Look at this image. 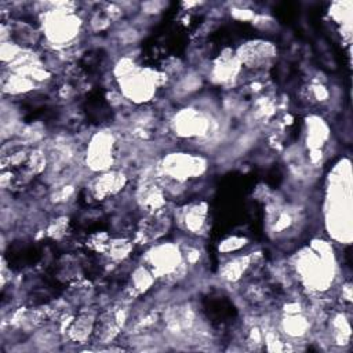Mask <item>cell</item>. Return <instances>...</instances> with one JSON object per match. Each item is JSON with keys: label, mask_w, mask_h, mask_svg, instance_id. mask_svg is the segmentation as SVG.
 Here are the masks:
<instances>
[{"label": "cell", "mask_w": 353, "mask_h": 353, "mask_svg": "<svg viewBox=\"0 0 353 353\" xmlns=\"http://www.w3.org/2000/svg\"><path fill=\"white\" fill-rule=\"evenodd\" d=\"M80 21L70 11H55L46 18V36L50 41L68 43L79 32Z\"/></svg>", "instance_id": "obj_1"}, {"label": "cell", "mask_w": 353, "mask_h": 353, "mask_svg": "<svg viewBox=\"0 0 353 353\" xmlns=\"http://www.w3.org/2000/svg\"><path fill=\"white\" fill-rule=\"evenodd\" d=\"M148 261L153 268V274L165 276L178 268L181 262V254L178 248L171 244L159 245L149 252Z\"/></svg>", "instance_id": "obj_2"}, {"label": "cell", "mask_w": 353, "mask_h": 353, "mask_svg": "<svg viewBox=\"0 0 353 353\" xmlns=\"http://www.w3.org/2000/svg\"><path fill=\"white\" fill-rule=\"evenodd\" d=\"M112 135L106 132L97 134L92 138L87 154V163H90L92 170L102 171L112 164Z\"/></svg>", "instance_id": "obj_3"}, {"label": "cell", "mask_w": 353, "mask_h": 353, "mask_svg": "<svg viewBox=\"0 0 353 353\" xmlns=\"http://www.w3.org/2000/svg\"><path fill=\"white\" fill-rule=\"evenodd\" d=\"M164 170L171 178L182 181L188 175L200 174L204 170V163L201 159L188 154H172L164 160Z\"/></svg>", "instance_id": "obj_4"}, {"label": "cell", "mask_w": 353, "mask_h": 353, "mask_svg": "<svg viewBox=\"0 0 353 353\" xmlns=\"http://www.w3.org/2000/svg\"><path fill=\"white\" fill-rule=\"evenodd\" d=\"M97 314L92 310H81L79 316L72 321L69 328V336L74 341L83 342L94 332Z\"/></svg>", "instance_id": "obj_5"}, {"label": "cell", "mask_w": 353, "mask_h": 353, "mask_svg": "<svg viewBox=\"0 0 353 353\" xmlns=\"http://www.w3.org/2000/svg\"><path fill=\"white\" fill-rule=\"evenodd\" d=\"M125 182V176L120 172H108L101 175L94 181V194L99 199L106 197L109 194H113L121 189V186Z\"/></svg>", "instance_id": "obj_6"}, {"label": "cell", "mask_w": 353, "mask_h": 353, "mask_svg": "<svg viewBox=\"0 0 353 353\" xmlns=\"http://www.w3.org/2000/svg\"><path fill=\"white\" fill-rule=\"evenodd\" d=\"M131 283H132V290L137 294L145 292L153 283V274L145 268H138L131 277Z\"/></svg>", "instance_id": "obj_7"}]
</instances>
